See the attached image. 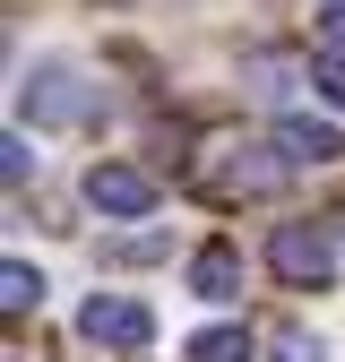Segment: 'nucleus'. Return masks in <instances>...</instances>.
<instances>
[{"label": "nucleus", "mask_w": 345, "mask_h": 362, "mask_svg": "<svg viewBox=\"0 0 345 362\" xmlns=\"http://www.w3.org/2000/svg\"><path fill=\"white\" fill-rule=\"evenodd\" d=\"M268 267H276L293 293H328V276H337L328 224H276V233H268Z\"/></svg>", "instance_id": "obj_1"}, {"label": "nucleus", "mask_w": 345, "mask_h": 362, "mask_svg": "<svg viewBox=\"0 0 345 362\" xmlns=\"http://www.w3.org/2000/svg\"><path fill=\"white\" fill-rule=\"evenodd\" d=\"M18 112L43 121V129H69V121H95V95H86V78H78L69 61H43V69H26V86H18Z\"/></svg>", "instance_id": "obj_2"}, {"label": "nucleus", "mask_w": 345, "mask_h": 362, "mask_svg": "<svg viewBox=\"0 0 345 362\" xmlns=\"http://www.w3.org/2000/svg\"><path fill=\"white\" fill-rule=\"evenodd\" d=\"M78 337L86 345H112V354H147L156 345V310L129 302V293H86L78 302Z\"/></svg>", "instance_id": "obj_3"}, {"label": "nucleus", "mask_w": 345, "mask_h": 362, "mask_svg": "<svg viewBox=\"0 0 345 362\" xmlns=\"http://www.w3.org/2000/svg\"><path fill=\"white\" fill-rule=\"evenodd\" d=\"M156 173H139V164H86V207L95 216H121V224H139V216H156Z\"/></svg>", "instance_id": "obj_4"}, {"label": "nucleus", "mask_w": 345, "mask_h": 362, "mask_svg": "<svg viewBox=\"0 0 345 362\" xmlns=\"http://www.w3.org/2000/svg\"><path fill=\"white\" fill-rule=\"evenodd\" d=\"M276 156H285V164H337V156H345V139H337V121L285 112V121H276Z\"/></svg>", "instance_id": "obj_5"}, {"label": "nucleus", "mask_w": 345, "mask_h": 362, "mask_svg": "<svg viewBox=\"0 0 345 362\" xmlns=\"http://www.w3.org/2000/svg\"><path fill=\"white\" fill-rule=\"evenodd\" d=\"M190 293H199V302H233V293H242V250H233V242H207V250L190 259Z\"/></svg>", "instance_id": "obj_6"}, {"label": "nucleus", "mask_w": 345, "mask_h": 362, "mask_svg": "<svg viewBox=\"0 0 345 362\" xmlns=\"http://www.w3.org/2000/svg\"><path fill=\"white\" fill-rule=\"evenodd\" d=\"M182 362H250V337H242V328H199V337L182 345Z\"/></svg>", "instance_id": "obj_7"}, {"label": "nucleus", "mask_w": 345, "mask_h": 362, "mask_svg": "<svg viewBox=\"0 0 345 362\" xmlns=\"http://www.w3.org/2000/svg\"><path fill=\"white\" fill-rule=\"evenodd\" d=\"M35 302H43V276H35L26 259H9V267H0V310H9V320H26Z\"/></svg>", "instance_id": "obj_8"}, {"label": "nucleus", "mask_w": 345, "mask_h": 362, "mask_svg": "<svg viewBox=\"0 0 345 362\" xmlns=\"http://www.w3.org/2000/svg\"><path fill=\"white\" fill-rule=\"evenodd\" d=\"M268 362H328V354H320V337H302V328H276V337H268Z\"/></svg>", "instance_id": "obj_9"}, {"label": "nucleus", "mask_w": 345, "mask_h": 362, "mask_svg": "<svg viewBox=\"0 0 345 362\" xmlns=\"http://www.w3.org/2000/svg\"><path fill=\"white\" fill-rule=\"evenodd\" d=\"M311 86H320V95L345 112V52H311Z\"/></svg>", "instance_id": "obj_10"}, {"label": "nucleus", "mask_w": 345, "mask_h": 362, "mask_svg": "<svg viewBox=\"0 0 345 362\" xmlns=\"http://www.w3.org/2000/svg\"><path fill=\"white\" fill-rule=\"evenodd\" d=\"M104 259H112V267H147V259H164V233H129V242H112Z\"/></svg>", "instance_id": "obj_11"}, {"label": "nucleus", "mask_w": 345, "mask_h": 362, "mask_svg": "<svg viewBox=\"0 0 345 362\" xmlns=\"http://www.w3.org/2000/svg\"><path fill=\"white\" fill-rule=\"evenodd\" d=\"M26 173H35V147L18 139V129H9V139H0V181H9V190H18Z\"/></svg>", "instance_id": "obj_12"}, {"label": "nucleus", "mask_w": 345, "mask_h": 362, "mask_svg": "<svg viewBox=\"0 0 345 362\" xmlns=\"http://www.w3.org/2000/svg\"><path fill=\"white\" fill-rule=\"evenodd\" d=\"M311 26H320V52H345V0H320Z\"/></svg>", "instance_id": "obj_13"}]
</instances>
